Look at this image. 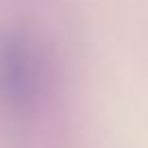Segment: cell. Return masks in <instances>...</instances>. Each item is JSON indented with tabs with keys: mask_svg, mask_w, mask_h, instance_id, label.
Instances as JSON below:
<instances>
[{
	"mask_svg": "<svg viewBox=\"0 0 148 148\" xmlns=\"http://www.w3.org/2000/svg\"><path fill=\"white\" fill-rule=\"evenodd\" d=\"M42 65L33 37L18 26L0 28V102L28 111L39 98Z\"/></svg>",
	"mask_w": 148,
	"mask_h": 148,
	"instance_id": "6da1fadb",
	"label": "cell"
}]
</instances>
